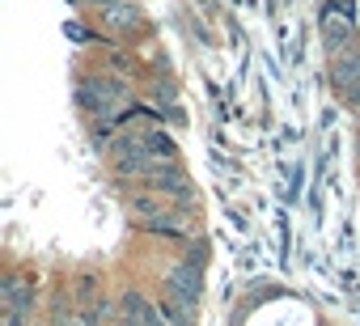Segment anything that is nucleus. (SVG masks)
I'll return each instance as SVG.
<instances>
[{
    "label": "nucleus",
    "mask_w": 360,
    "mask_h": 326,
    "mask_svg": "<svg viewBox=\"0 0 360 326\" xmlns=\"http://www.w3.org/2000/svg\"><path fill=\"white\" fill-rule=\"evenodd\" d=\"M343 102H347V106H352V110H360V85H356V89H352V93H347V98H343Z\"/></svg>",
    "instance_id": "obj_11"
},
{
    "label": "nucleus",
    "mask_w": 360,
    "mask_h": 326,
    "mask_svg": "<svg viewBox=\"0 0 360 326\" xmlns=\"http://www.w3.org/2000/svg\"><path fill=\"white\" fill-rule=\"evenodd\" d=\"M34 301H39L34 280H22V275H9V280H5V313L30 318V313H34Z\"/></svg>",
    "instance_id": "obj_6"
},
{
    "label": "nucleus",
    "mask_w": 360,
    "mask_h": 326,
    "mask_svg": "<svg viewBox=\"0 0 360 326\" xmlns=\"http://www.w3.org/2000/svg\"><path fill=\"white\" fill-rule=\"evenodd\" d=\"M81 5H98V9L106 13V9H115V5H123V0H81Z\"/></svg>",
    "instance_id": "obj_10"
},
{
    "label": "nucleus",
    "mask_w": 360,
    "mask_h": 326,
    "mask_svg": "<svg viewBox=\"0 0 360 326\" xmlns=\"http://www.w3.org/2000/svg\"><path fill=\"white\" fill-rule=\"evenodd\" d=\"M77 102L89 115H115V106L127 102V81H119V77H85L77 85Z\"/></svg>",
    "instance_id": "obj_1"
},
{
    "label": "nucleus",
    "mask_w": 360,
    "mask_h": 326,
    "mask_svg": "<svg viewBox=\"0 0 360 326\" xmlns=\"http://www.w3.org/2000/svg\"><path fill=\"white\" fill-rule=\"evenodd\" d=\"M119 318H123V326H165L161 309H157L144 292H136V288H127V292L119 296Z\"/></svg>",
    "instance_id": "obj_4"
},
{
    "label": "nucleus",
    "mask_w": 360,
    "mask_h": 326,
    "mask_svg": "<svg viewBox=\"0 0 360 326\" xmlns=\"http://www.w3.org/2000/svg\"><path fill=\"white\" fill-rule=\"evenodd\" d=\"M322 43H326L330 56L356 47L360 39H356V22H352V13H343L339 5H326V13H322Z\"/></svg>",
    "instance_id": "obj_3"
},
{
    "label": "nucleus",
    "mask_w": 360,
    "mask_h": 326,
    "mask_svg": "<svg viewBox=\"0 0 360 326\" xmlns=\"http://www.w3.org/2000/svg\"><path fill=\"white\" fill-rule=\"evenodd\" d=\"M56 326H85V322H81V318H64V313H60V318H56Z\"/></svg>",
    "instance_id": "obj_12"
},
{
    "label": "nucleus",
    "mask_w": 360,
    "mask_h": 326,
    "mask_svg": "<svg viewBox=\"0 0 360 326\" xmlns=\"http://www.w3.org/2000/svg\"><path fill=\"white\" fill-rule=\"evenodd\" d=\"M330 81H335V89L343 98L360 85V43L347 47V51H339V56H330Z\"/></svg>",
    "instance_id": "obj_5"
},
{
    "label": "nucleus",
    "mask_w": 360,
    "mask_h": 326,
    "mask_svg": "<svg viewBox=\"0 0 360 326\" xmlns=\"http://www.w3.org/2000/svg\"><path fill=\"white\" fill-rule=\"evenodd\" d=\"M157 309H161L165 326H195V309H191V305H183V301H174L169 292H165V301H161Z\"/></svg>",
    "instance_id": "obj_7"
},
{
    "label": "nucleus",
    "mask_w": 360,
    "mask_h": 326,
    "mask_svg": "<svg viewBox=\"0 0 360 326\" xmlns=\"http://www.w3.org/2000/svg\"><path fill=\"white\" fill-rule=\"evenodd\" d=\"M144 233H157V237H183V225L174 221V212H161V216H144L140 221Z\"/></svg>",
    "instance_id": "obj_9"
},
{
    "label": "nucleus",
    "mask_w": 360,
    "mask_h": 326,
    "mask_svg": "<svg viewBox=\"0 0 360 326\" xmlns=\"http://www.w3.org/2000/svg\"><path fill=\"white\" fill-rule=\"evenodd\" d=\"M165 292L174 296V301H183V305H191L195 309V301L204 296V267H195V263H174L169 271H165Z\"/></svg>",
    "instance_id": "obj_2"
},
{
    "label": "nucleus",
    "mask_w": 360,
    "mask_h": 326,
    "mask_svg": "<svg viewBox=\"0 0 360 326\" xmlns=\"http://www.w3.org/2000/svg\"><path fill=\"white\" fill-rule=\"evenodd\" d=\"M356 161H360V144H356Z\"/></svg>",
    "instance_id": "obj_13"
},
{
    "label": "nucleus",
    "mask_w": 360,
    "mask_h": 326,
    "mask_svg": "<svg viewBox=\"0 0 360 326\" xmlns=\"http://www.w3.org/2000/svg\"><path fill=\"white\" fill-rule=\"evenodd\" d=\"M102 22H106L110 30H123V34H127V30H136V26H140V13L123 0V5H115V9H106V13H102Z\"/></svg>",
    "instance_id": "obj_8"
}]
</instances>
